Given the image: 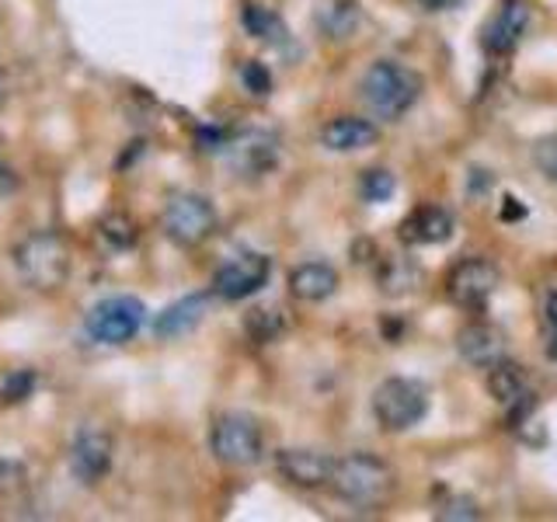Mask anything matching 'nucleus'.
<instances>
[{"label":"nucleus","instance_id":"6","mask_svg":"<svg viewBox=\"0 0 557 522\" xmlns=\"http://www.w3.org/2000/svg\"><path fill=\"white\" fill-rule=\"evenodd\" d=\"M373 414L387 432H408L429 414V390L408 376L383 380L373 390Z\"/></svg>","mask_w":557,"mask_h":522},{"label":"nucleus","instance_id":"25","mask_svg":"<svg viewBox=\"0 0 557 522\" xmlns=\"http://www.w3.org/2000/svg\"><path fill=\"white\" fill-rule=\"evenodd\" d=\"M240 80H244V87H248L255 98L272 95V74L258 60H248V63L240 66Z\"/></svg>","mask_w":557,"mask_h":522},{"label":"nucleus","instance_id":"28","mask_svg":"<svg viewBox=\"0 0 557 522\" xmlns=\"http://www.w3.org/2000/svg\"><path fill=\"white\" fill-rule=\"evenodd\" d=\"M435 515H440V519H478L481 512H478V505L474 501H449L446 505V509H440V512H435Z\"/></svg>","mask_w":557,"mask_h":522},{"label":"nucleus","instance_id":"4","mask_svg":"<svg viewBox=\"0 0 557 522\" xmlns=\"http://www.w3.org/2000/svg\"><path fill=\"white\" fill-rule=\"evenodd\" d=\"M209 449L226 467H255L265 452L258 418L248 411H223L209 428Z\"/></svg>","mask_w":557,"mask_h":522},{"label":"nucleus","instance_id":"17","mask_svg":"<svg viewBox=\"0 0 557 522\" xmlns=\"http://www.w3.org/2000/svg\"><path fill=\"white\" fill-rule=\"evenodd\" d=\"M338 289V272L327 261H304L289 272V293L304 303H321Z\"/></svg>","mask_w":557,"mask_h":522},{"label":"nucleus","instance_id":"16","mask_svg":"<svg viewBox=\"0 0 557 522\" xmlns=\"http://www.w3.org/2000/svg\"><path fill=\"white\" fill-rule=\"evenodd\" d=\"M380 139V129L370 119H356V115H338L331 119L321 129V144L335 153H356V150H370Z\"/></svg>","mask_w":557,"mask_h":522},{"label":"nucleus","instance_id":"11","mask_svg":"<svg viewBox=\"0 0 557 522\" xmlns=\"http://www.w3.org/2000/svg\"><path fill=\"white\" fill-rule=\"evenodd\" d=\"M275 470L283 474L289 484L296 487H324L331 481V470H335V460L327 452L318 449H278L275 452Z\"/></svg>","mask_w":557,"mask_h":522},{"label":"nucleus","instance_id":"1","mask_svg":"<svg viewBox=\"0 0 557 522\" xmlns=\"http://www.w3.org/2000/svg\"><path fill=\"white\" fill-rule=\"evenodd\" d=\"M327 487L356 509H380L397 492V474L387 460L373 457V452H348L335 460Z\"/></svg>","mask_w":557,"mask_h":522},{"label":"nucleus","instance_id":"26","mask_svg":"<svg viewBox=\"0 0 557 522\" xmlns=\"http://www.w3.org/2000/svg\"><path fill=\"white\" fill-rule=\"evenodd\" d=\"M356 14H359L356 4H348V0H345V4H338V8H324L321 22H327V32L335 35V39H342V35L356 25Z\"/></svg>","mask_w":557,"mask_h":522},{"label":"nucleus","instance_id":"13","mask_svg":"<svg viewBox=\"0 0 557 522\" xmlns=\"http://www.w3.org/2000/svg\"><path fill=\"white\" fill-rule=\"evenodd\" d=\"M457 352L467 365H474V370H492L495 362L505 359V335L502 327L495 324H467L460 335H457Z\"/></svg>","mask_w":557,"mask_h":522},{"label":"nucleus","instance_id":"23","mask_svg":"<svg viewBox=\"0 0 557 522\" xmlns=\"http://www.w3.org/2000/svg\"><path fill=\"white\" fill-rule=\"evenodd\" d=\"M394 191H397V182L391 171L376 167V171L362 174V199L366 202H387V199H394Z\"/></svg>","mask_w":557,"mask_h":522},{"label":"nucleus","instance_id":"9","mask_svg":"<svg viewBox=\"0 0 557 522\" xmlns=\"http://www.w3.org/2000/svg\"><path fill=\"white\" fill-rule=\"evenodd\" d=\"M498 283H502V272H498L495 261H487V258H463L446 275V296L457 307L478 310V307H484L487 300H492Z\"/></svg>","mask_w":557,"mask_h":522},{"label":"nucleus","instance_id":"27","mask_svg":"<svg viewBox=\"0 0 557 522\" xmlns=\"http://www.w3.org/2000/svg\"><path fill=\"white\" fill-rule=\"evenodd\" d=\"M35 387V373L32 370H17L4 380V387H0V397H4V405H17V400H25Z\"/></svg>","mask_w":557,"mask_h":522},{"label":"nucleus","instance_id":"2","mask_svg":"<svg viewBox=\"0 0 557 522\" xmlns=\"http://www.w3.org/2000/svg\"><path fill=\"white\" fill-rule=\"evenodd\" d=\"M422 77L414 74L411 66L394 63V60H380L362 74L359 80V95L376 119L397 122L405 112L414 109V101L422 98Z\"/></svg>","mask_w":557,"mask_h":522},{"label":"nucleus","instance_id":"8","mask_svg":"<svg viewBox=\"0 0 557 522\" xmlns=\"http://www.w3.org/2000/svg\"><path fill=\"white\" fill-rule=\"evenodd\" d=\"M272 275V258L258 251H240L231 261H223L213 275V296L220 300H248V296L261 293Z\"/></svg>","mask_w":557,"mask_h":522},{"label":"nucleus","instance_id":"14","mask_svg":"<svg viewBox=\"0 0 557 522\" xmlns=\"http://www.w3.org/2000/svg\"><path fill=\"white\" fill-rule=\"evenodd\" d=\"M209 313V293H188L182 300H174L171 307H164L157 313L153 321V335L164 338V341H174L182 335H191Z\"/></svg>","mask_w":557,"mask_h":522},{"label":"nucleus","instance_id":"15","mask_svg":"<svg viewBox=\"0 0 557 522\" xmlns=\"http://www.w3.org/2000/svg\"><path fill=\"white\" fill-rule=\"evenodd\" d=\"M453 237V213L443 206H418L414 213L400 223V240L418 244V248H429V244H446Z\"/></svg>","mask_w":557,"mask_h":522},{"label":"nucleus","instance_id":"7","mask_svg":"<svg viewBox=\"0 0 557 522\" xmlns=\"http://www.w3.org/2000/svg\"><path fill=\"white\" fill-rule=\"evenodd\" d=\"M161 226L174 244L196 248V244L213 237L216 231V206L206 196H199V191H174L164 202Z\"/></svg>","mask_w":557,"mask_h":522},{"label":"nucleus","instance_id":"20","mask_svg":"<svg viewBox=\"0 0 557 522\" xmlns=\"http://www.w3.org/2000/svg\"><path fill=\"white\" fill-rule=\"evenodd\" d=\"M418 283H422V269H418L414 261H405V258H387V261H383L380 289L387 293V296L411 293Z\"/></svg>","mask_w":557,"mask_h":522},{"label":"nucleus","instance_id":"24","mask_svg":"<svg viewBox=\"0 0 557 522\" xmlns=\"http://www.w3.org/2000/svg\"><path fill=\"white\" fill-rule=\"evenodd\" d=\"M533 164L536 171L544 174V178L557 182V133L544 136V139H536V147H533Z\"/></svg>","mask_w":557,"mask_h":522},{"label":"nucleus","instance_id":"10","mask_svg":"<svg viewBox=\"0 0 557 522\" xmlns=\"http://www.w3.org/2000/svg\"><path fill=\"white\" fill-rule=\"evenodd\" d=\"M112 435L98 425H84L74 443H70V474H74L84 487H95L109 477L112 470Z\"/></svg>","mask_w":557,"mask_h":522},{"label":"nucleus","instance_id":"31","mask_svg":"<svg viewBox=\"0 0 557 522\" xmlns=\"http://www.w3.org/2000/svg\"><path fill=\"white\" fill-rule=\"evenodd\" d=\"M547 321H550V324L557 327V293H554L550 300H547Z\"/></svg>","mask_w":557,"mask_h":522},{"label":"nucleus","instance_id":"5","mask_svg":"<svg viewBox=\"0 0 557 522\" xmlns=\"http://www.w3.org/2000/svg\"><path fill=\"white\" fill-rule=\"evenodd\" d=\"M147 321V307L139 296L115 293L98 300L84 318V331L98 345H126L139 335V327Z\"/></svg>","mask_w":557,"mask_h":522},{"label":"nucleus","instance_id":"18","mask_svg":"<svg viewBox=\"0 0 557 522\" xmlns=\"http://www.w3.org/2000/svg\"><path fill=\"white\" fill-rule=\"evenodd\" d=\"M226 147H231L234 164H237L240 171H248V174H261V171L275 167L278 144H275V136H272V133L248 129V133H240V136L234 139V144H226Z\"/></svg>","mask_w":557,"mask_h":522},{"label":"nucleus","instance_id":"22","mask_svg":"<svg viewBox=\"0 0 557 522\" xmlns=\"http://www.w3.org/2000/svg\"><path fill=\"white\" fill-rule=\"evenodd\" d=\"M244 327H248V335L255 341H275L286 331V321H283V313H278V310L258 307V310H248V318H244Z\"/></svg>","mask_w":557,"mask_h":522},{"label":"nucleus","instance_id":"21","mask_svg":"<svg viewBox=\"0 0 557 522\" xmlns=\"http://www.w3.org/2000/svg\"><path fill=\"white\" fill-rule=\"evenodd\" d=\"M244 28H248L255 39H265V42H275V46H283L286 42V25L278 22V14L265 11V8H248L244 11Z\"/></svg>","mask_w":557,"mask_h":522},{"label":"nucleus","instance_id":"19","mask_svg":"<svg viewBox=\"0 0 557 522\" xmlns=\"http://www.w3.org/2000/svg\"><path fill=\"white\" fill-rule=\"evenodd\" d=\"M487 390H492L495 400H502V405H512L516 397H522L530 390V383H527V370L509 359H502L495 362L492 370H487Z\"/></svg>","mask_w":557,"mask_h":522},{"label":"nucleus","instance_id":"3","mask_svg":"<svg viewBox=\"0 0 557 522\" xmlns=\"http://www.w3.org/2000/svg\"><path fill=\"white\" fill-rule=\"evenodd\" d=\"M14 265H17V275H22V283L28 289L52 293L70 278L74 254H70V244L63 234L39 231V234H28L14 248Z\"/></svg>","mask_w":557,"mask_h":522},{"label":"nucleus","instance_id":"12","mask_svg":"<svg viewBox=\"0 0 557 522\" xmlns=\"http://www.w3.org/2000/svg\"><path fill=\"white\" fill-rule=\"evenodd\" d=\"M527 25H530V8L522 4V0H505L498 14L484 25L481 42L487 52H495V57H509L522 35H527Z\"/></svg>","mask_w":557,"mask_h":522},{"label":"nucleus","instance_id":"30","mask_svg":"<svg viewBox=\"0 0 557 522\" xmlns=\"http://www.w3.org/2000/svg\"><path fill=\"white\" fill-rule=\"evenodd\" d=\"M11 191H17V174L0 161V196H11Z\"/></svg>","mask_w":557,"mask_h":522},{"label":"nucleus","instance_id":"29","mask_svg":"<svg viewBox=\"0 0 557 522\" xmlns=\"http://www.w3.org/2000/svg\"><path fill=\"white\" fill-rule=\"evenodd\" d=\"M527 216V206H522V199H512V196H505V209H502V220H522Z\"/></svg>","mask_w":557,"mask_h":522},{"label":"nucleus","instance_id":"32","mask_svg":"<svg viewBox=\"0 0 557 522\" xmlns=\"http://www.w3.org/2000/svg\"><path fill=\"white\" fill-rule=\"evenodd\" d=\"M550 356L557 359V338H554V345H550Z\"/></svg>","mask_w":557,"mask_h":522}]
</instances>
